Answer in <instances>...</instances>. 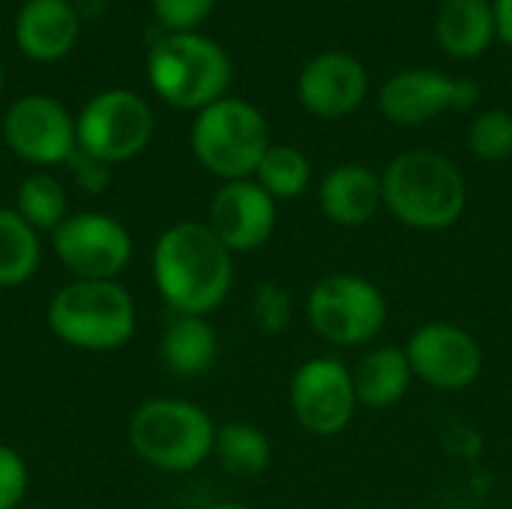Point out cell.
I'll list each match as a JSON object with an SVG mask.
<instances>
[{
	"label": "cell",
	"mask_w": 512,
	"mask_h": 509,
	"mask_svg": "<svg viewBox=\"0 0 512 509\" xmlns=\"http://www.w3.org/2000/svg\"><path fill=\"white\" fill-rule=\"evenodd\" d=\"M150 276L156 294L174 315L216 312L234 285V255L210 231L207 222L168 225L150 252Z\"/></svg>",
	"instance_id": "6da1fadb"
},
{
	"label": "cell",
	"mask_w": 512,
	"mask_h": 509,
	"mask_svg": "<svg viewBox=\"0 0 512 509\" xmlns=\"http://www.w3.org/2000/svg\"><path fill=\"white\" fill-rule=\"evenodd\" d=\"M384 207L405 228L447 231L468 207V183L456 162L435 150H405L381 174Z\"/></svg>",
	"instance_id": "7a4b0ae2"
},
{
	"label": "cell",
	"mask_w": 512,
	"mask_h": 509,
	"mask_svg": "<svg viewBox=\"0 0 512 509\" xmlns=\"http://www.w3.org/2000/svg\"><path fill=\"white\" fill-rule=\"evenodd\" d=\"M48 330L69 348L108 354L129 345L138 327L132 294L117 279H72L48 300Z\"/></svg>",
	"instance_id": "3957f363"
},
{
	"label": "cell",
	"mask_w": 512,
	"mask_h": 509,
	"mask_svg": "<svg viewBox=\"0 0 512 509\" xmlns=\"http://www.w3.org/2000/svg\"><path fill=\"white\" fill-rule=\"evenodd\" d=\"M216 429L219 426L201 405L159 396L132 411L126 438L144 465L165 474H189L213 456Z\"/></svg>",
	"instance_id": "277c9868"
},
{
	"label": "cell",
	"mask_w": 512,
	"mask_h": 509,
	"mask_svg": "<svg viewBox=\"0 0 512 509\" xmlns=\"http://www.w3.org/2000/svg\"><path fill=\"white\" fill-rule=\"evenodd\" d=\"M150 87L174 108L201 111L219 102L231 84L228 51L201 33H165L147 57Z\"/></svg>",
	"instance_id": "5b68a950"
},
{
	"label": "cell",
	"mask_w": 512,
	"mask_h": 509,
	"mask_svg": "<svg viewBox=\"0 0 512 509\" xmlns=\"http://www.w3.org/2000/svg\"><path fill=\"white\" fill-rule=\"evenodd\" d=\"M189 144L201 168L222 183L249 180L270 147V126L252 102L222 96L195 114Z\"/></svg>",
	"instance_id": "8992f818"
},
{
	"label": "cell",
	"mask_w": 512,
	"mask_h": 509,
	"mask_svg": "<svg viewBox=\"0 0 512 509\" xmlns=\"http://www.w3.org/2000/svg\"><path fill=\"white\" fill-rule=\"evenodd\" d=\"M306 318L324 342L336 348H363L387 324V297L366 276L333 273L312 285Z\"/></svg>",
	"instance_id": "52a82bcc"
},
{
	"label": "cell",
	"mask_w": 512,
	"mask_h": 509,
	"mask_svg": "<svg viewBox=\"0 0 512 509\" xmlns=\"http://www.w3.org/2000/svg\"><path fill=\"white\" fill-rule=\"evenodd\" d=\"M78 150L120 165L135 159L153 138V111L132 90H105L93 96L75 120Z\"/></svg>",
	"instance_id": "ba28073f"
},
{
	"label": "cell",
	"mask_w": 512,
	"mask_h": 509,
	"mask_svg": "<svg viewBox=\"0 0 512 509\" xmlns=\"http://www.w3.org/2000/svg\"><path fill=\"white\" fill-rule=\"evenodd\" d=\"M48 237L54 258L72 279H117L135 252L129 228L102 210L69 213Z\"/></svg>",
	"instance_id": "9c48e42d"
},
{
	"label": "cell",
	"mask_w": 512,
	"mask_h": 509,
	"mask_svg": "<svg viewBox=\"0 0 512 509\" xmlns=\"http://www.w3.org/2000/svg\"><path fill=\"white\" fill-rule=\"evenodd\" d=\"M291 414L300 429L318 438L342 435L357 414V390L351 369L336 357H309L288 384Z\"/></svg>",
	"instance_id": "30bf717a"
},
{
	"label": "cell",
	"mask_w": 512,
	"mask_h": 509,
	"mask_svg": "<svg viewBox=\"0 0 512 509\" xmlns=\"http://www.w3.org/2000/svg\"><path fill=\"white\" fill-rule=\"evenodd\" d=\"M405 354L414 378L441 393H462L483 375V348L465 327L432 321L411 333Z\"/></svg>",
	"instance_id": "8fae6325"
},
{
	"label": "cell",
	"mask_w": 512,
	"mask_h": 509,
	"mask_svg": "<svg viewBox=\"0 0 512 509\" xmlns=\"http://www.w3.org/2000/svg\"><path fill=\"white\" fill-rule=\"evenodd\" d=\"M480 90L471 78H450L435 69H402L378 93L381 114L396 126H423L447 111H471Z\"/></svg>",
	"instance_id": "7c38bea8"
},
{
	"label": "cell",
	"mask_w": 512,
	"mask_h": 509,
	"mask_svg": "<svg viewBox=\"0 0 512 509\" xmlns=\"http://www.w3.org/2000/svg\"><path fill=\"white\" fill-rule=\"evenodd\" d=\"M3 141L18 159L39 168L63 165L78 150L75 120L57 99L42 93L12 102L3 117Z\"/></svg>",
	"instance_id": "4fadbf2b"
},
{
	"label": "cell",
	"mask_w": 512,
	"mask_h": 509,
	"mask_svg": "<svg viewBox=\"0 0 512 509\" xmlns=\"http://www.w3.org/2000/svg\"><path fill=\"white\" fill-rule=\"evenodd\" d=\"M207 225L231 255L255 252L276 231V201L252 177L228 180L213 192Z\"/></svg>",
	"instance_id": "5bb4252c"
},
{
	"label": "cell",
	"mask_w": 512,
	"mask_h": 509,
	"mask_svg": "<svg viewBox=\"0 0 512 509\" xmlns=\"http://www.w3.org/2000/svg\"><path fill=\"white\" fill-rule=\"evenodd\" d=\"M369 93V72L348 51H324L312 57L297 78L300 105L318 120H342L354 114Z\"/></svg>",
	"instance_id": "9a60e30c"
},
{
	"label": "cell",
	"mask_w": 512,
	"mask_h": 509,
	"mask_svg": "<svg viewBox=\"0 0 512 509\" xmlns=\"http://www.w3.org/2000/svg\"><path fill=\"white\" fill-rule=\"evenodd\" d=\"M318 207L339 228H360L372 222L384 207L381 174L360 162L330 168L318 186Z\"/></svg>",
	"instance_id": "2e32d148"
},
{
	"label": "cell",
	"mask_w": 512,
	"mask_h": 509,
	"mask_svg": "<svg viewBox=\"0 0 512 509\" xmlns=\"http://www.w3.org/2000/svg\"><path fill=\"white\" fill-rule=\"evenodd\" d=\"M78 39V9L69 0H27L15 18L18 48L39 63L60 60Z\"/></svg>",
	"instance_id": "e0dca14e"
},
{
	"label": "cell",
	"mask_w": 512,
	"mask_h": 509,
	"mask_svg": "<svg viewBox=\"0 0 512 509\" xmlns=\"http://www.w3.org/2000/svg\"><path fill=\"white\" fill-rule=\"evenodd\" d=\"M219 357L216 327L201 315H174L159 336V363L177 378H198Z\"/></svg>",
	"instance_id": "ac0fdd59"
},
{
	"label": "cell",
	"mask_w": 512,
	"mask_h": 509,
	"mask_svg": "<svg viewBox=\"0 0 512 509\" xmlns=\"http://www.w3.org/2000/svg\"><path fill=\"white\" fill-rule=\"evenodd\" d=\"M435 39L456 60L480 57L495 39V12L489 0H444L435 18Z\"/></svg>",
	"instance_id": "d6986e66"
},
{
	"label": "cell",
	"mask_w": 512,
	"mask_h": 509,
	"mask_svg": "<svg viewBox=\"0 0 512 509\" xmlns=\"http://www.w3.org/2000/svg\"><path fill=\"white\" fill-rule=\"evenodd\" d=\"M351 378H354L357 402L363 408L384 411L405 399V393L411 390V381H414V369H411L405 348L381 345V348H372L351 369Z\"/></svg>",
	"instance_id": "ffe728a7"
},
{
	"label": "cell",
	"mask_w": 512,
	"mask_h": 509,
	"mask_svg": "<svg viewBox=\"0 0 512 509\" xmlns=\"http://www.w3.org/2000/svg\"><path fill=\"white\" fill-rule=\"evenodd\" d=\"M213 459L219 462V468L225 474L252 480V477H261L270 468L273 444H270L264 429L234 420V423H222L216 429Z\"/></svg>",
	"instance_id": "44dd1931"
},
{
	"label": "cell",
	"mask_w": 512,
	"mask_h": 509,
	"mask_svg": "<svg viewBox=\"0 0 512 509\" xmlns=\"http://www.w3.org/2000/svg\"><path fill=\"white\" fill-rule=\"evenodd\" d=\"M42 264L39 231L15 207H0V288L27 285Z\"/></svg>",
	"instance_id": "7402d4cb"
},
{
	"label": "cell",
	"mask_w": 512,
	"mask_h": 509,
	"mask_svg": "<svg viewBox=\"0 0 512 509\" xmlns=\"http://www.w3.org/2000/svg\"><path fill=\"white\" fill-rule=\"evenodd\" d=\"M15 213L39 234H54L69 216V198L63 183L48 171L27 174L15 189Z\"/></svg>",
	"instance_id": "603a6c76"
},
{
	"label": "cell",
	"mask_w": 512,
	"mask_h": 509,
	"mask_svg": "<svg viewBox=\"0 0 512 509\" xmlns=\"http://www.w3.org/2000/svg\"><path fill=\"white\" fill-rule=\"evenodd\" d=\"M273 201L300 198L312 183V162L291 144H270L252 177Z\"/></svg>",
	"instance_id": "cb8c5ba5"
},
{
	"label": "cell",
	"mask_w": 512,
	"mask_h": 509,
	"mask_svg": "<svg viewBox=\"0 0 512 509\" xmlns=\"http://www.w3.org/2000/svg\"><path fill=\"white\" fill-rule=\"evenodd\" d=\"M468 147L483 162H501L512 156V114L492 108L474 117L468 129Z\"/></svg>",
	"instance_id": "d4e9b609"
},
{
	"label": "cell",
	"mask_w": 512,
	"mask_h": 509,
	"mask_svg": "<svg viewBox=\"0 0 512 509\" xmlns=\"http://www.w3.org/2000/svg\"><path fill=\"white\" fill-rule=\"evenodd\" d=\"M252 321L261 333L279 336L294 321V300L282 282H261L252 294Z\"/></svg>",
	"instance_id": "484cf974"
},
{
	"label": "cell",
	"mask_w": 512,
	"mask_h": 509,
	"mask_svg": "<svg viewBox=\"0 0 512 509\" xmlns=\"http://www.w3.org/2000/svg\"><path fill=\"white\" fill-rule=\"evenodd\" d=\"M156 21L168 33H195L213 12L216 0H150Z\"/></svg>",
	"instance_id": "4316f807"
},
{
	"label": "cell",
	"mask_w": 512,
	"mask_h": 509,
	"mask_svg": "<svg viewBox=\"0 0 512 509\" xmlns=\"http://www.w3.org/2000/svg\"><path fill=\"white\" fill-rule=\"evenodd\" d=\"M27 483H30V474H27L24 456L15 447L0 444V509L21 507L27 495Z\"/></svg>",
	"instance_id": "83f0119b"
},
{
	"label": "cell",
	"mask_w": 512,
	"mask_h": 509,
	"mask_svg": "<svg viewBox=\"0 0 512 509\" xmlns=\"http://www.w3.org/2000/svg\"><path fill=\"white\" fill-rule=\"evenodd\" d=\"M66 165L72 168V177H75V183H78L84 192L99 195V192L108 186V180H111V165H105V162L87 156L84 150H75V153L69 156Z\"/></svg>",
	"instance_id": "f1b7e54d"
},
{
	"label": "cell",
	"mask_w": 512,
	"mask_h": 509,
	"mask_svg": "<svg viewBox=\"0 0 512 509\" xmlns=\"http://www.w3.org/2000/svg\"><path fill=\"white\" fill-rule=\"evenodd\" d=\"M492 12H495L498 39L512 48V0H492Z\"/></svg>",
	"instance_id": "f546056e"
},
{
	"label": "cell",
	"mask_w": 512,
	"mask_h": 509,
	"mask_svg": "<svg viewBox=\"0 0 512 509\" xmlns=\"http://www.w3.org/2000/svg\"><path fill=\"white\" fill-rule=\"evenodd\" d=\"M207 509H249V507H243V504H213V507H207Z\"/></svg>",
	"instance_id": "4dcf8cb0"
},
{
	"label": "cell",
	"mask_w": 512,
	"mask_h": 509,
	"mask_svg": "<svg viewBox=\"0 0 512 509\" xmlns=\"http://www.w3.org/2000/svg\"><path fill=\"white\" fill-rule=\"evenodd\" d=\"M0 96H3V63H0Z\"/></svg>",
	"instance_id": "1f68e13d"
},
{
	"label": "cell",
	"mask_w": 512,
	"mask_h": 509,
	"mask_svg": "<svg viewBox=\"0 0 512 509\" xmlns=\"http://www.w3.org/2000/svg\"><path fill=\"white\" fill-rule=\"evenodd\" d=\"M348 509H369V507H348Z\"/></svg>",
	"instance_id": "d6a6232c"
}]
</instances>
